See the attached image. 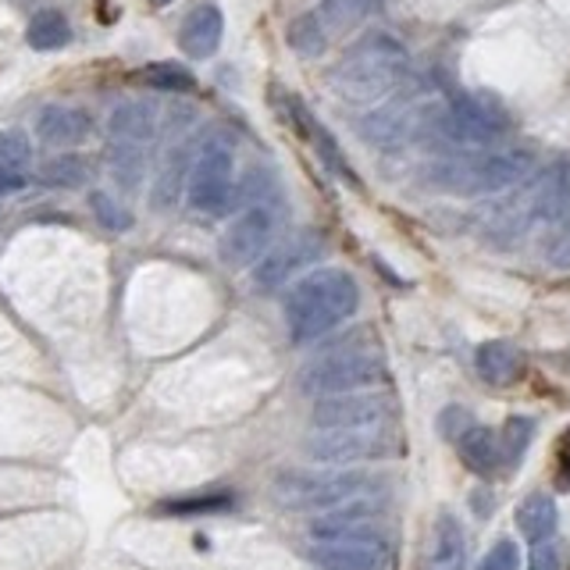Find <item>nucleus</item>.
<instances>
[{"instance_id": "31", "label": "nucleus", "mask_w": 570, "mask_h": 570, "mask_svg": "<svg viewBox=\"0 0 570 570\" xmlns=\"http://www.w3.org/2000/svg\"><path fill=\"white\" fill-rule=\"evenodd\" d=\"M531 421L528 417H507L503 421V432H499V456H503L510 468L524 460L528 445H531Z\"/></svg>"}, {"instance_id": "26", "label": "nucleus", "mask_w": 570, "mask_h": 570, "mask_svg": "<svg viewBox=\"0 0 570 570\" xmlns=\"http://www.w3.org/2000/svg\"><path fill=\"white\" fill-rule=\"evenodd\" d=\"M71 40V26L61 11H40L26 29V43L32 50H61Z\"/></svg>"}, {"instance_id": "11", "label": "nucleus", "mask_w": 570, "mask_h": 570, "mask_svg": "<svg viewBox=\"0 0 570 570\" xmlns=\"http://www.w3.org/2000/svg\"><path fill=\"white\" fill-rule=\"evenodd\" d=\"M311 560L321 570H392V567H396V549H392L385 539L314 542Z\"/></svg>"}, {"instance_id": "25", "label": "nucleus", "mask_w": 570, "mask_h": 570, "mask_svg": "<svg viewBox=\"0 0 570 570\" xmlns=\"http://www.w3.org/2000/svg\"><path fill=\"white\" fill-rule=\"evenodd\" d=\"M89 171H94V165L82 157V154H58V157H50L47 165L40 168V178L47 186L53 189H79L89 183Z\"/></svg>"}, {"instance_id": "15", "label": "nucleus", "mask_w": 570, "mask_h": 570, "mask_svg": "<svg viewBox=\"0 0 570 570\" xmlns=\"http://www.w3.org/2000/svg\"><path fill=\"white\" fill-rule=\"evenodd\" d=\"M222 36H225V14L218 4H196L183 26H178V47H183L186 58L196 61H207L214 50L222 47Z\"/></svg>"}, {"instance_id": "32", "label": "nucleus", "mask_w": 570, "mask_h": 570, "mask_svg": "<svg viewBox=\"0 0 570 570\" xmlns=\"http://www.w3.org/2000/svg\"><path fill=\"white\" fill-rule=\"evenodd\" d=\"M89 210H94L97 225L107 228V232H129L132 228V214L125 210L111 193H104V189H97L94 196H89Z\"/></svg>"}, {"instance_id": "38", "label": "nucleus", "mask_w": 570, "mask_h": 570, "mask_svg": "<svg viewBox=\"0 0 570 570\" xmlns=\"http://www.w3.org/2000/svg\"><path fill=\"white\" fill-rule=\"evenodd\" d=\"M26 186H29V175H18V171H0V196L22 193Z\"/></svg>"}, {"instance_id": "4", "label": "nucleus", "mask_w": 570, "mask_h": 570, "mask_svg": "<svg viewBox=\"0 0 570 570\" xmlns=\"http://www.w3.org/2000/svg\"><path fill=\"white\" fill-rule=\"evenodd\" d=\"M374 489H379V481L371 474L328 468V471H282L272 485V495L289 510L325 513V510L353 503V499L374 495Z\"/></svg>"}, {"instance_id": "28", "label": "nucleus", "mask_w": 570, "mask_h": 570, "mask_svg": "<svg viewBox=\"0 0 570 570\" xmlns=\"http://www.w3.org/2000/svg\"><path fill=\"white\" fill-rule=\"evenodd\" d=\"M321 29L332 36H338L343 29H350L353 22H361V18L367 14V0H321V4L314 8Z\"/></svg>"}, {"instance_id": "3", "label": "nucleus", "mask_w": 570, "mask_h": 570, "mask_svg": "<svg viewBox=\"0 0 570 570\" xmlns=\"http://www.w3.org/2000/svg\"><path fill=\"white\" fill-rule=\"evenodd\" d=\"M534 154L528 147H503V150H481V154H453L439 160L432 178L442 189L453 193H499L517 186L531 171Z\"/></svg>"}, {"instance_id": "2", "label": "nucleus", "mask_w": 570, "mask_h": 570, "mask_svg": "<svg viewBox=\"0 0 570 570\" xmlns=\"http://www.w3.org/2000/svg\"><path fill=\"white\" fill-rule=\"evenodd\" d=\"M356 307H361L356 278L343 267H317L285 296V321H289L293 343H314V338L328 335L350 321Z\"/></svg>"}, {"instance_id": "10", "label": "nucleus", "mask_w": 570, "mask_h": 570, "mask_svg": "<svg viewBox=\"0 0 570 570\" xmlns=\"http://www.w3.org/2000/svg\"><path fill=\"white\" fill-rule=\"evenodd\" d=\"M272 239H275V210H272V204L246 207L239 218L225 228L222 261L228 267H249V264H257L267 254Z\"/></svg>"}, {"instance_id": "33", "label": "nucleus", "mask_w": 570, "mask_h": 570, "mask_svg": "<svg viewBox=\"0 0 570 570\" xmlns=\"http://www.w3.org/2000/svg\"><path fill=\"white\" fill-rule=\"evenodd\" d=\"M478 570H521V552H517V546L510 539H503L489 549V557L481 560Z\"/></svg>"}, {"instance_id": "9", "label": "nucleus", "mask_w": 570, "mask_h": 570, "mask_svg": "<svg viewBox=\"0 0 570 570\" xmlns=\"http://www.w3.org/2000/svg\"><path fill=\"white\" fill-rule=\"evenodd\" d=\"M314 542H367V539H385L379 524V499L364 495L353 499L346 507H335L317 513L307 524Z\"/></svg>"}, {"instance_id": "14", "label": "nucleus", "mask_w": 570, "mask_h": 570, "mask_svg": "<svg viewBox=\"0 0 570 570\" xmlns=\"http://www.w3.org/2000/svg\"><path fill=\"white\" fill-rule=\"evenodd\" d=\"M94 136V118L79 107H65V104H47L40 115H36V139L47 142V147H79Z\"/></svg>"}, {"instance_id": "39", "label": "nucleus", "mask_w": 570, "mask_h": 570, "mask_svg": "<svg viewBox=\"0 0 570 570\" xmlns=\"http://www.w3.org/2000/svg\"><path fill=\"white\" fill-rule=\"evenodd\" d=\"M557 364H563V367H570V353H560V356H552Z\"/></svg>"}, {"instance_id": "27", "label": "nucleus", "mask_w": 570, "mask_h": 570, "mask_svg": "<svg viewBox=\"0 0 570 570\" xmlns=\"http://www.w3.org/2000/svg\"><path fill=\"white\" fill-rule=\"evenodd\" d=\"M285 40H289V47L299 53V58H321V53L328 50V32L321 29L317 14L314 11H303L299 18H293L289 22V32H285Z\"/></svg>"}, {"instance_id": "13", "label": "nucleus", "mask_w": 570, "mask_h": 570, "mask_svg": "<svg viewBox=\"0 0 570 570\" xmlns=\"http://www.w3.org/2000/svg\"><path fill=\"white\" fill-rule=\"evenodd\" d=\"M570 214V160L549 165L524 193V218L557 222Z\"/></svg>"}, {"instance_id": "35", "label": "nucleus", "mask_w": 570, "mask_h": 570, "mask_svg": "<svg viewBox=\"0 0 570 570\" xmlns=\"http://www.w3.org/2000/svg\"><path fill=\"white\" fill-rule=\"evenodd\" d=\"M528 570H560V546H552V542L534 546Z\"/></svg>"}, {"instance_id": "12", "label": "nucleus", "mask_w": 570, "mask_h": 570, "mask_svg": "<svg viewBox=\"0 0 570 570\" xmlns=\"http://www.w3.org/2000/svg\"><path fill=\"white\" fill-rule=\"evenodd\" d=\"M317 257H321V239L314 236V232H299V236L285 239L282 246L267 249V254L254 264L257 289H275V285H282L296 272V267L311 264Z\"/></svg>"}, {"instance_id": "8", "label": "nucleus", "mask_w": 570, "mask_h": 570, "mask_svg": "<svg viewBox=\"0 0 570 570\" xmlns=\"http://www.w3.org/2000/svg\"><path fill=\"white\" fill-rule=\"evenodd\" d=\"M396 414V396L385 389L343 392V396H317L311 421L321 432H343V428H374Z\"/></svg>"}, {"instance_id": "22", "label": "nucleus", "mask_w": 570, "mask_h": 570, "mask_svg": "<svg viewBox=\"0 0 570 570\" xmlns=\"http://www.w3.org/2000/svg\"><path fill=\"white\" fill-rule=\"evenodd\" d=\"M189 168H193V157H189V142H175L168 150L165 165H160V175L154 183V204L160 210H168L171 204H178V193L189 183Z\"/></svg>"}, {"instance_id": "36", "label": "nucleus", "mask_w": 570, "mask_h": 570, "mask_svg": "<svg viewBox=\"0 0 570 570\" xmlns=\"http://www.w3.org/2000/svg\"><path fill=\"white\" fill-rule=\"evenodd\" d=\"M546 261H549L552 267H570V228L560 232V236L546 246Z\"/></svg>"}, {"instance_id": "30", "label": "nucleus", "mask_w": 570, "mask_h": 570, "mask_svg": "<svg viewBox=\"0 0 570 570\" xmlns=\"http://www.w3.org/2000/svg\"><path fill=\"white\" fill-rule=\"evenodd\" d=\"M32 168V142L18 129H0V171L29 175Z\"/></svg>"}, {"instance_id": "41", "label": "nucleus", "mask_w": 570, "mask_h": 570, "mask_svg": "<svg viewBox=\"0 0 570 570\" xmlns=\"http://www.w3.org/2000/svg\"><path fill=\"white\" fill-rule=\"evenodd\" d=\"M567 222H570V214H567Z\"/></svg>"}, {"instance_id": "17", "label": "nucleus", "mask_w": 570, "mask_h": 570, "mask_svg": "<svg viewBox=\"0 0 570 570\" xmlns=\"http://www.w3.org/2000/svg\"><path fill=\"white\" fill-rule=\"evenodd\" d=\"M107 132H111V139L150 147L154 136H157V111H154V104H147V100H125V104H118L115 111H111V118H107Z\"/></svg>"}, {"instance_id": "37", "label": "nucleus", "mask_w": 570, "mask_h": 570, "mask_svg": "<svg viewBox=\"0 0 570 570\" xmlns=\"http://www.w3.org/2000/svg\"><path fill=\"white\" fill-rule=\"evenodd\" d=\"M557 463H560V471H557V481L567 489L570 485V428L560 435L557 442Z\"/></svg>"}, {"instance_id": "29", "label": "nucleus", "mask_w": 570, "mask_h": 570, "mask_svg": "<svg viewBox=\"0 0 570 570\" xmlns=\"http://www.w3.org/2000/svg\"><path fill=\"white\" fill-rule=\"evenodd\" d=\"M142 82H147L150 89H160V94H189V89L196 86L193 71L183 68L178 61H154L142 68Z\"/></svg>"}, {"instance_id": "34", "label": "nucleus", "mask_w": 570, "mask_h": 570, "mask_svg": "<svg viewBox=\"0 0 570 570\" xmlns=\"http://www.w3.org/2000/svg\"><path fill=\"white\" fill-rule=\"evenodd\" d=\"M471 424H474V421H471V414H468L463 406H445V410H442V417H439V435L456 442L463 432H468Z\"/></svg>"}, {"instance_id": "40", "label": "nucleus", "mask_w": 570, "mask_h": 570, "mask_svg": "<svg viewBox=\"0 0 570 570\" xmlns=\"http://www.w3.org/2000/svg\"><path fill=\"white\" fill-rule=\"evenodd\" d=\"M150 4H171V0H150Z\"/></svg>"}, {"instance_id": "23", "label": "nucleus", "mask_w": 570, "mask_h": 570, "mask_svg": "<svg viewBox=\"0 0 570 570\" xmlns=\"http://www.w3.org/2000/svg\"><path fill=\"white\" fill-rule=\"evenodd\" d=\"M107 168H111L121 189H139L142 178H147V147L111 139L107 142Z\"/></svg>"}, {"instance_id": "24", "label": "nucleus", "mask_w": 570, "mask_h": 570, "mask_svg": "<svg viewBox=\"0 0 570 570\" xmlns=\"http://www.w3.org/2000/svg\"><path fill=\"white\" fill-rule=\"evenodd\" d=\"M236 503V495L225 492V489H200V492H186V495H175L157 503V513H168V517H200V513H222Z\"/></svg>"}, {"instance_id": "21", "label": "nucleus", "mask_w": 570, "mask_h": 570, "mask_svg": "<svg viewBox=\"0 0 570 570\" xmlns=\"http://www.w3.org/2000/svg\"><path fill=\"white\" fill-rule=\"evenodd\" d=\"M456 453L474 474H485V478L495 474L499 460H503V456H499V435L485 424H471L468 432L456 439Z\"/></svg>"}, {"instance_id": "1", "label": "nucleus", "mask_w": 570, "mask_h": 570, "mask_svg": "<svg viewBox=\"0 0 570 570\" xmlns=\"http://www.w3.org/2000/svg\"><path fill=\"white\" fill-rule=\"evenodd\" d=\"M406 65V47L396 36L371 29L335 61V68L328 71V86L335 97L350 104H374L403 82Z\"/></svg>"}, {"instance_id": "18", "label": "nucleus", "mask_w": 570, "mask_h": 570, "mask_svg": "<svg viewBox=\"0 0 570 570\" xmlns=\"http://www.w3.org/2000/svg\"><path fill=\"white\" fill-rule=\"evenodd\" d=\"M474 364H478V374L485 382L513 385V382H521V374H524V353L513 343H503V338H489V343L478 346Z\"/></svg>"}, {"instance_id": "6", "label": "nucleus", "mask_w": 570, "mask_h": 570, "mask_svg": "<svg viewBox=\"0 0 570 570\" xmlns=\"http://www.w3.org/2000/svg\"><path fill=\"white\" fill-rule=\"evenodd\" d=\"M186 200L196 214L218 218L236 200V160L225 139H207L200 154L193 157Z\"/></svg>"}, {"instance_id": "19", "label": "nucleus", "mask_w": 570, "mask_h": 570, "mask_svg": "<svg viewBox=\"0 0 570 570\" xmlns=\"http://www.w3.org/2000/svg\"><path fill=\"white\" fill-rule=\"evenodd\" d=\"M557 524H560V510H557V503H552V495L531 492L521 499V507H517V528H521V534L531 546L549 542Z\"/></svg>"}, {"instance_id": "5", "label": "nucleus", "mask_w": 570, "mask_h": 570, "mask_svg": "<svg viewBox=\"0 0 570 570\" xmlns=\"http://www.w3.org/2000/svg\"><path fill=\"white\" fill-rule=\"evenodd\" d=\"M392 379L389 361L374 350H338L317 356L311 367H303L299 385L314 396H343V392H367Z\"/></svg>"}, {"instance_id": "20", "label": "nucleus", "mask_w": 570, "mask_h": 570, "mask_svg": "<svg viewBox=\"0 0 570 570\" xmlns=\"http://www.w3.org/2000/svg\"><path fill=\"white\" fill-rule=\"evenodd\" d=\"M428 570H468V539H463V528L453 513L439 517Z\"/></svg>"}, {"instance_id": "16", "label": "nucleus", "mask_w": 570, "mask_h": 570, "mask_svg": "<svg viewBox=\"0 0 570 570\" xmlns=\"http://www.w3.org/2000/svg\"><path fill=\"white\" fill-rule=\"evenodd\" d=\"M356 132H361L371 147L396 150L400 142L414 132V121H410L403 104H389V107H379V111H371V115H364L361 121H356Z\"/></svg>"}, {"instance_id": "7", "label": "nucleus", "mask_w": 570, "mask_h": 570, "mask_svg": "<svg viewBox=\"0 0 570 570\" xmlns=\"http://www.w3.org/2000/svg\"><path fill=\"white\" fill-rule=\"evenodd\" d=\"M314 463H325V468H353V463H371V460H385L392 453H400V435L385 424L374 428H343V432H317L303 445Z\"/></svg>"}]
</instances>
